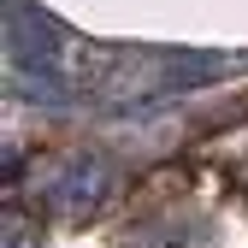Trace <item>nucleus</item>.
Here are the masks:
<instances>
[{
  "instance_id": "obj_1",
  "label": "nucleus",
  "mask_w": 248,
  "mask_h": 248,
  "mask_svg": "<svg viewBox=\"0 0 248 248\" xmlns=\"http://www.w3.org/2000/svg\"><path fill=\"white\" fill-rule=\"evenodd\" d=\"M6 248H36V236H30V225H6Z\"/></svg>"
}]
</instances>
